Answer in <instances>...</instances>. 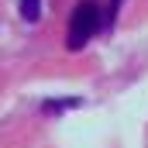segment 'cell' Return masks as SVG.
<instances>
[{"label": "cell", "instance_id": "4", "mask_svg": "<svg viewBox=\"0 0 148 148\" xmlns=\"http://www.w3.org/2000/svg\"><path fill=\"white\" fill-rule=\"evenodd\" d=\"M117 10H121V0H110V7H107V21L117 17Z\"/></svg>", "mask_w": 148, "mask_h": 148}, {"label": "cell", "instance_id": "1", "mask_svg": "<svg viewBox=\"0 0 148 148\" xmlns=\"http://www.w3.org/2000/svg\"><path fill=\"white\" fill-rule=\"evenodd\" d=\"M100 28H103L100 3H97V0H83V3L73 10V17H69V35H66V45H69L73 52H79V48L97 35Z\"/></svg>", "mask_w": 148, "mask_h": 148}, {"label": "cell", "instance_id": "2", "mask_svg": "<svg viewBox=\"0 0 148 148\" xmlns=\"http://www.w3.org/2000/svg\"><path fill=\"white\" fill-rule=\"evenodd\" d=\"M21 17L24 21H38L41 17V0H21Z\"/></svg>", "mask_w": 148, "mask_h": 148}, {"label": "cell", "instance_id": "3", "mask_svg": "<svg viewBox=\"0 0 148 148\" xmlns=\"http://www.w3.org/2000/svg\"><path fill=\"white\" fill-rule=\"evenodd\" d=\"M79 100H55V103H45V110H66V107H76Z\"/></svg>", "mask_w": 148, "mask_h": 148}]
</instances>
